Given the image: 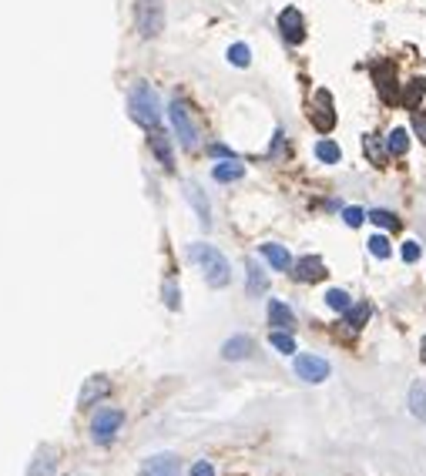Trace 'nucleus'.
I'll return each instance as SVG.
<instances>
[{
  "label": "nucleus",
  "instance_id": "obj_12",
  "mask_svg": "<svg viewBox=\"0 0 426 476\" xmlns=\"http://www.w3.org/2000/svg\"><path fill=\"white\" fill-rule=\"evenodd\" d=\"M269 326H272V329H285V332L296 326V315H292V309H289L285 302H278V299L269 302Z\"/></svg>",
  "mask_w": 426,
  "mask_h": 476
},
{
  "label": "nucleus",
  "instance_id": "obj_16",
  "mask_svg": "<svg viewBox=\"0 0 426 476\" xmlns=\"http://www.w3.org/2000/svg\"><path fill=\"white\" fill-rule=\"evenodd\" d=\"M423 98H426V77H413L409 84H403V104L409 111H416Z\"/></svg>",
  "mask_w": 426,
  "mask_h": 476
},
{
  "label": "nucleus",
  "instance_id": "obj_2",
  "mask_svg": "<svg viewBox=\"0 0 426 476\" xmlns=\"http://www.w3.org/2000/svg\"><path fill=\"white\" fill-rule=\"evenodd\" d=\"M128 107H131V118L145 127H158L161 121V104H158V94L151 91V84L138 81L131 91H128Z\"/></svg>",
  "mask_w": 426,
  "mask_h": 476
},
{
  "label": "nucleus",
  "instance_id": "obj_15",
  "mask_svg": "<svg viewBox=\"0 0 426 476\" xmlns=\"http://www.w3.org/2000/svg\"><path fill=\"white\" fill-rule=\"evenodd\" d=\"M242 175H245V165H239L235 158L219 161V165L212 168V178H215V181H222V185H228V181H239Z\"/></svg>",
  "mask_w": 426,
  "mask_h": 476
},
{
  "label": "nucleus",
  "instance_id": "obj_25",
  "mask_svg": "<svg viewBox=\"0 0 426 476\" xmlns=\"http://www.w3.org/2000/svg\"><path fill=\"white\" fill-rule=\"evenodd\" d=\"M369 222L376 228H389V231L400 228V218H396L393 211H386V208H373V211H369Z\"/></svg>",
  "mask_w": 426,
  "mask_h": 476
},
{
  "label": "nucleus",
  "instance_id": "obj_35",
  "mask_svg": "<svg viewBox=\"0 0 426 476\" xmlns=\"http://www.w3.org/2000/svg\"><path fill=\"white\" fill-rule=\"evenodd\" d=\"M192 476H215V466H212L208 459H199V463L192 466Z\"/></svg>",
  "mask_w": 426,
  "mask_h": 476
},
{
  "label": "nucleus",
  "instance_id": "obj_10",
  "mask_svg": "<svg viewBox=\"0 0 426 476\" xmlns=\"http://www.w3.org/2000/svg\"><path fill=\"white\" fill-rule=\"evenodd\" d=\"M376 84L383 91V98H386V104H403V91H396L400 84H396V71H393L389 61H383L376 68Z\"/></svg>",
  "mask_w": 426,
  "mask_h": 476
},
{
  "label": "nucleus",
  "instance_id": "obj_34",
  "mask_svg": "<svg viewBox=\"0 0 426 476\" xmlns=\"http://www.w3.org/2000/svg\"><path fill=\"white\" fill-rule=\"evenodd\" d=\"M413 131H416V138L426 145V107H416L413 111Z\"/></svg>",
  "mask_w": 426,
  "mask_h": 476
},
{
  "label": "nucleus",
  "instance_id": "obj_26",
  "mask_svg": "<svg viewBox=\"0 0 426 476\" xmlns=\"http://www.w3.org/2000/svg\"><path fill=\"white\" fill-rule=\"evenodd\" d=\"M269 342H272L278 352H285V355H292V352H296V339H292L285 329H276V332L269 335Z\"/></svg>",
  "mask_w": 426,
  "mask_h": 476
},
{
  "label": "nucleus",
  "instance_id": "obj_28",
  "mask_svg": "<svg viewBox=\"0 0 426 476\" xmlns=\"http://www.w3.org/2000/svg\"><path fill=\"white\" fill-rule=\"evenodd\" d=\"M326 305L329 309H336V312H346L352 305V299H349V292H343V289H329L326 292Z\"/></svg>",
  "mask_w": 426,
  "mask_h": 476
},
{
  "label": "nucleus",
  "instance_id": "obj_21",
  "mask_svg": "<svg viewBox=\"0 0 426 476\" xmlns=\"http://www.w3.org/2000/svg\"><path fill=\"white\" fill-rule=\"evenodd\" d=\"M386 151H389L393 158H406V151H409V134H406V127H396V131L389 134Z\"/></svg>",
  "mask_w": 426,
  "mask_h": 476
},
{
  "label": "nucleus",
  "instance_id": "obj_33",
  "mask_svg": "<svg viewBox=\"0 0 426 476\" xmlns=\"http://www.w3.org/2000/svg\"><path fill=\"white\" fill-rule=\"evenodd\" d=\"M400 255H403V262H409V265H413V262H420L423 249H420V242H413V238H409V242H403Z\"/></svg>",
  "mask_w": 426,
  "mask_h": 476
},
{
  "label": "nucleus",
  "instance_id": "obj_5",
  "mask_svg": "<svg viewBox=\"0 0 426 476\" xmlns=\"http://www.w3.org/2000/svg\"><path fill=\"white\" fill-rule=\"evenodd\" d=\"M165 27V10L158 0H138V34L141 37H158Z\"/></svg>",
  "mask_w": 426,
  "mask_h": 476
},
{
  "label": "nucleus",
  "instance_id": "obj_17",
  "mask_svg": "<svg viewBox=\"0 0 426 476\" xmlns=\"http://www.w3.org/2000/svg\"><path fill=\"white\" fill-rule=\"evenodd\" d=\"M185 195H188V201L195 205L199 222L208 228V225H212V208H208V201H205V195H201V188H199V185H185Z\"/></svg>",
  "mask_w": 426,
  "mask_h": 476
},
{
  "label": "nucleus",
  "instance_id": "obj_3",
  "mask_svg": "<svg viewBox=\"0 0 426 476\" xmlns=\"http://www.w3.org/2000/svg\"><path fill=\"white\" fill-rule=\"evenodd\" d=\"M121 426H125V413L108 406V409H98V416L91 420V436H94L98 446H108V443H114Z\"/></svg>",
  "mask_w": 426,
  "mask_h": 476
},
{
  "label": "nucleus",
  "instance_id": "obj_23",
  "mask_svg": "<svg viewBox=\"0 0 426 476\" xmlns=\"http://www.w3.org/2000/svg\"><path fill=\"white\" fill-rule=\"evenodd\" d=\"M316 158H319V161H326V165H336V161L343 158V151H339V145H336V141L323 138V141L316 145Z\"/></svg>",
  "mask_w": 426,
  "mask_h": 476
},
{
  "label": "nucleus",
  "instance_id": "obj_11",
  "mask_svg": "<svg viewBox=\"0 0 426 476\" xmlns=\"http://www.w3.org/2000/svg\"><path fill=\"white\" fill-rule=\"evenodd\" d=\"M292 269H296L292 276L299 278V282H319V278H326V262H323L319 255H305V258H299Z\"/></svg>",
  "mask_w": 426,
  "mask_h": 476
},
{
  "label": "nucleus",
  "instance_id": "obj_19",
  "mask_svg": "<svg viewBox=\"0 0 426 476\" xmlns=\"http://www.w3.org/2000/svg\"><path fill=\"white\" fill-rule=\"evenodd\" d=\"M151 151L158 154V161H161L165 168H175V158H172V145H168V138H165L161 131H154V134H151Z\"/></svg>",
  "mask_w": 426,
  "mask_h": 476
},
{
  "label": "nucleus",
  "instance_id": "obj_9",
  "mask_svg": "<svg viewBox=\"0 0 426 476\" xmlns=\"http://www.w3.org/2000/svg\"><path fill=\"white\" fill-rule=\"evenodd\" d=\"M278 30H282V37H285L289 44H302V41H305V21H302V14L296 7H285V10L278 14Z\"/></svg>",
  "mask_w": 426,
  "mask_h": 476
},
{
  "label": "nucleus",
  "instance_id": "obj_7",
  "mask_svg": "<svg viewBox=\"0 0 426 476\" xmlns=\"http://www.w3.org/2000/svg\"><path fill=\"white\" fill-rule=\"evenodd\" d=\"M309 118H312V125L319 127L323 134L336 127V111H332V94H329V91H316V98H312V111H309Z\"/></svg>",
  "mask_w": 426,
  "mask_h": 476
},
{
  "label": "nucleus",
  "instance_id": "obj_4",
  "mask_svg": "<svg viewBox=\"0 0 426 476\" xmlns=\"http://www.w3.org/2000/svg\"><path fill=\"white\" fill-rule=\"evenodd\" d=\"M168 114H172V127H175L178 141H181V148H199V127L192 121V114H188V107L181 104V101H172V107H168Z\"/></svg>",
  "mask_w": 426,
  "mask_h": 476
},
{
  "label": "nucleus",
  "instance_id": "obj_32",
  "mask_svg": "<svg viewBox=\"0 0 426 476\" xmlns=\"http://www.w3.org/2000/svg\"><path fill=\"white\" fill-rule=\"evenodd\" d=\"M366 218H369V215H366L363 208H356V205H352V208H343V222H346V225H349V228L363 225Z\"/></svg>",
  "mask_w": 426,
  "mask_h": 476
},
{
  "label": "nucleus",
  "instance_id": "obj_24",
  "mask_svg": "<svg viewBox=\"0 0 426 476\" xmlns=\"http://www.w3.org/2000/svg\"><path fill=\"white\" fill-rule=\"evenodd\" d=\"M269 289V278H265V272L255 265V262H249V296H262Z\"/></svg>",
  "mask_w": 426,
  "mask_h": 476
},
{
  "label": "nucleus",
  "instance_id": "obj_36",
  "mask_svg": "<svg viewBox=\"0 0 426 476\" xmlns=\"http://www.w3.org/2000/svg\"><path fill=\"white\" fill-rule=\"evenodd\" d=\"M165 302H168L172 309H178V289H175V285H172V282L165 285Z\"/></svg>",
  "mask_w": 426,
  "mask_h": 476
},
{
  "label": "nucleus",
  "instance_id": "obj_22",
  "mask_svg": "<svg viewBox=\"0 0 426 476\" xmlns=\"http://www.w3.org/2000/svg\"><path fill=\"white\" fill-rule=\"evenodd\" d=\"M104 393H108V382H104L101 376H94V379L84 382V393H81V400L77 402H81V406H91V400H101Z\"/></svg>",
  "mask_w": 426,
  "mask_h": 476
},
{
  "label": "nucleus",
  "instance_id": "obj_20",
  "mask_svg": "<svg viewBox=\"0 0 426 476\" xmlns=\"http://www.w3.org/2000/svg\"><path fill=\"white\" fill-rule=\"evenodd\" d=\"M54 470H57V459H54L50 450H44V453H37V459L30 463V473L27 476H54Z\"/></svg>",
  "mask_w": 426,
  "mask_h": 476
},
{
  "label": "nucleus",
  "instance_id": "obj_30",
  "mask_svg": "<svg viewBox=\"0 0 426 476\" xmlns=\"http://www.w3.org/2000/svg\"><path fill=\"white\" fill-rule=\"evenodd\" d=\"M228 61H232L235 68H249L252 50L245 48V44H232V48H228Z\"/></svg>",
  "mask_w": 426,
  "mask_h": 476
},
{
  "label": "nucleus",
  "instance_id": "obj_8",
  "mask_svg": "<svg viewBox=\"0 0 426 476\" xmlns=\"http://www.w3.org/2000/svg\"><path fill=\"white\" fill-rule=\"evenodd\" d=\"M141 476H181V459L175 453H154L141 463Z\"/></svg>",
  "mask_w": 426,
  "mask_h": 476
},
{
  "label": "nucleus",
  "instance_id": "obj_29",
  "mask_svg": "<svg viewBox=\"0 0 426 476\" xmlns=\"http://www.w3.org/2000/svg\"><path fill=\"white\" fill-rule=\"evenodd\" d=\"M363 148H366V158H369L373 165H383V161H386V154H389V151H383V145H376V138H373V134H366V138H363Z\"/></svg>",
  "mask_w": 426,
  "mask_h": 476
},
{
  "label": "nucleus",
  "instance_id": "obj_6",
  "mask_svg": "<svg viewBox=\"0 0 426 476\" xmlns=\"http://www.w3.org/2000/svg\"><path fill=\"white\" fill-rule=\"evenodd\" d=\"M329 373H332V369H329V362L323 355H312V352L296 355V376H299L302 382H326Z\"/></svg>",
  "mask_w": 426,
  "mask_h": 476
},
{
  "label": "nucleus",
  "instance_id": "obj_37",
  "mask_svg": "<svg viewBox=\"0 0 426 476\" xmlns=\"http://www.w3.org/2000/svg\"><path fill=\"white\" fill-rule=\"evenodd\" d=\"M423 359H426V342H423Z\"/></svg>",
  "mask_w": 426,
  "mask_h": 476
},
{
  "label": "nucleus",
  "instance_id": "obj_1",
  "mask_svg": "<svg viewBox=\"0 0 426 476\" xmlns=\"http://www.w3.org/2000/svg\"><path fill=\"white\" fill-rule=\"evenodd\" d=\"M188 258L199 265L201 272H205V282L212 285V289H225L228 282H232V269H228V258L222 251L215 249V245H205V242H195L192 249H188Z\"/></svg>",
  "mask_w": 426,
  "mask_h": 476
},
{
  "label": "nucleus",
  "instance_id": "obj_13",
  "mask_svg": "<svg viewBox=\"0 0 426 476\" xmlns=\"http://www.w3.org/2000/svg\"><path fill=\"white\" fill-rule=\"evenodd\" d=\"M252 349H255V346H252L249 335H232L225 346H222V355H225L228 362H239V359H245Z\"/></svg>",
  "mask_w": 426,
  "mask_h": 476
},
{
  "label": "nucleus",
  "instance_id": "obj_31",
  "mask_svg": "<svg viewBox=\"0 0 426 476\" xmlns=\"http://www.w3.org/2000/svg\"><path fill=\"white\" fill-rule=\"evenodd\" d=\"M369 251H373L376 258H389V255H393L389 238H386V235H373V238H369Z\"/></svg>",
  "mask_w": 426,
  "mask_h": 476
},
{
  "label": "nucleus",
  "instance_id": "obj_14",
  "mask_svg": "<svg viewBox=\"0 0 426 476\" xmlns=\"http://www.w3.org/2000/svg\"><path fill=\"white\" fill-rule=\"evenodd\" d=\"M262 255H265V262H269L276 272H289V269H292V255L282 249V245H272V242H269V245H262Z\"/></svg>",
  "mask_w": 426,
  "mask_h": 476
},
{
  "label": "nucleus",
  "instance_id": "obj_18",
  "mask_svg": "<svg viewBox=\"0 0 426 476\" xmlns=\"http://www.w3.org/2000/svg\"><path fill=\"white\" fill-rule=\"evenodd\" d=\"M369 315H373V305H369V302H356V305L346 309V326H349V329H363L366 322H369Z\"/></svg>",
  "mask_w": 426,
  "mask_h": 476
},
{
  "label": "nucleus",
  "instance_id": "obj_27",
  "mask_svg": "<svg viewBox=\"0 0 426 476\" xmlns=\"http://www.w3.org/2000/svg\"><path fill=\"white\" fill-rule=\"evenodd\" d=\"M409 406H413V413H416V416H420V420L426 423V382H416V386H413Z\"/></svg>",
  "mask_w": 426,
  "mask_h": 476
}]
</instances>
